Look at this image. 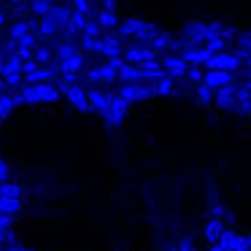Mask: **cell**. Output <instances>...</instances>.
<instances>
[{"instance_id": "25", "label": "cell", "mask_w": 251, "mask_h": 251, "mask_svg": "<svg viewBox=\"0 0 251 251\" xmlns=\"http://www.w3.org/2000/svg\"><path fill=\"white\" fill-rule=\"evenodd\" d=\"M170 44H173V38H170V35H162V33H157V35H154V38L146 44V46H151L154 51H165V49H170Z\"/></svg>"}, {"instance_id": "6", "label": "cell", "mask_w": 251, "mask_h": 251, "mask_svg": "<svg viewBox=\"0 0 251 251\" xmlns=\"http://www.w3.org/2000/svg\"><path fill=\"white\" fill-rule=\"evenodd\" d=\"M127 108H130V103H127L125 98H119V95H114V98H111V105H108V111L103 114L105 125H108V127H116V125H122V122H125V116H127Z\"/></svg>"}, {"instance_id": "44", "label": "cell", "mask_w": 251, "mask_h": 251, "mask_svg": "<svg viewBox=\"0 0 251 251\" xmlns=\"http://www.w3.org/2000/svg\"><path fill=\"white\" fill-rule=\"evenodd\" d=\"M246 240H249V246H251V235H246Z\"/></svg>"}, {"instance_id": "1", "label": "cell", "mask_w": 251, "mask_h": 251, "mask_svg": "<svg viewBox=\"0 0 251 251\" xmlns=\"http://www.w3.org/2000/svg\"><path fill=\"white\" fill-rule=\"evenodd\" d=\"M19 100L22 103H57L60 100V87L51 81L44 84H27L25 81L19 87Z\"/></svg>"}, {"instance_id": "26", "label": "cell", "mask_w": 251, "mask_h": 251, "mask_svg": "<svg viewBox=\"0 0 251 251\" xmlns=\"http://www.w3.org/2000/svg\"><path fill=\"white\" fill-rule=\"evenodd\" d=\"M38 65H49L51 60H54V51L46 49V46H35V57H33Z\"/></svg>"}, {"instance_id": "10", "label": "cell", "mask_w": 251, "mask_h": 251, "mask_svg": "<svg viewBox=\"0 0 251 251\" xmlns=\"http://www.w3.org/2000/svg\"><path fill=\"white\" fill-rule=\"evenodd\" d=\"M202 84H205V87H211L213 92H216V89L229 87V84H232V73H227V71H205Z\"/></svg>"}, {"instance_id": "37", "label": "cell", "mask_w": 251, "mask_h": 251, "mask_svg": "<svg viewBox=\"0 0 251 251\" xmlns=\"http://www.w3.org/2000/svg\"><path fill=\"white\" fill-rule=\"evenodd\" d=\"M3 181H8V165L0 159V184H3Z\"/></svg>"}, {"instance_id": "4", "label": "cell", "mask_w": 251, "mask_h": 251, "mask_svg": "<svg viewBox=\"0 0 251 251\" xmlns=\"http://www.w3.org/2000/svg\"><path fill=\"white\" fill-rule=\"evenodd\" d=\"M154 95L151 84H143V81H125L119 87V98H125L127 103H138V100H149Z\"/></svg>"}, {"instance_id": "47", "label": "cell", "mask_w": 251, "mask_h": 251, "mask_svg": "<svg viewBox=\"0 0 251 251\" xmlns=\"http://www.w3.org/2000/svg\"><path fill=\"white\" fill-rule=\"evenodd\" d=\"M49 3H60V0H49Z\"/></svg>"}, {"instance_id": "33", "label": "cell", "mask_w": 251, "mask_h": 251, "mask_svg": "<svg viewBox=\"0 0 251 251\" xmlns=\"http://www.w3.org/2000/svg\"><path fill=\"white\" fill-rule=\"evenodd\" d=\"M73 84H78V73H62V78L57 81V87L65 89V87H73Z\"/></svg>"}, {"instance_id": "17", "label": "cell", "mask_w": 251, "mask_h": 251, "mask_svg": "<svg viewBox=\"0 0 251 251\" xmlns=\"http://www.w3.org/2000/svg\"><path fill=\"white\" fill-rule=\"evenodd\" d=\"M84 57L81 54H73V57H65V60H60V71L62 73H81L84 71Z\"/></svg>"}, {"instance_id": "34", "label": "cell", "mask_w": 251, "mask_h": 251, "mask_svg": "<svg viewBox=\"0 0 251 251\" xmlns=\"http://www.w3.org/2000/svg\"><path fill=\"white\" fill-rule=\"evenodd\" d=\"M98 44H100V38H87V35L81 38V49L95 51V54H98Z\"/></svg>"}, {"instance_id": "12", "label": "cell", "mask_w": 251, "mask_h": 251, "mask_svg": "<svg viewBox=\"0 0 251 251\" xmlns=\"http://www.w3.org/2000/svg\"><path fill=\"white\" fill-rule=\"evenodd\" d=\"M98 54L108 57V60H114V57H122V41L116 38V35L100 38V44H98Z\"/></svg>"}, {"instance_id": "27", "label": "cell", "mask_w": 251, "mask_h": 251, "mask_svg": "<svg viewBox=\"0 0 251 251\" xmlns=\"http://www.w3.org/2000/svg\"><path fill=\"white\" fill-rule=\"evenodd\" d=\"M100 33H103V25H100L98 19H87L81 35H87V38H100Z\"/></svg>"}, {"instance_id": "43", "label": "cell", "mask_w": 251, "mask_h": 251, "mask_svg": "<svg viewBox=\"0 0 251 251\" xmlns=\"http://www.w3.org/2000/svg\"><path fill=\"white\" fill-rule=\"evenodd\" d=\"M3 22H6V17H3V14H0V27H3Z\"/></svg>"}, {"instance_id": "51", "label": "cell", "mask_w": 251, "mask_h": 251, "mask_svg": "<svg viewBox=\"0 0 251 251\" xmlns=\"http://www.w3.org/2000/svg\"><path fill=\"white\" fill-rule=\"evenodd\" d=\"M6 251H11V249H6Z\"/></svg>"}, {"instance_id": "9", "label": "cell", "mask_w": 251, "mask_h": 251, "mask_svg": "<svg viewBox=\"0 0 251 251\" xmlns=\"http://www.w3.org/2000/svg\"><path fill=\"white\" fill-rule=\"evenodd\" d=\"M211 54L213 51L208 49V46H186V49H181V57H184L189 65H205Z\"/></svg>"}, {"instance_id": "31", "label": "cell", "mask_w": 251, "mask_h": 251, "mask_svg": "<svg viewBox=\"0 0 251 251\" xmlns=\"http://www.w3.org/2000/svg\"><path fill=\"white\" fill-rule=\"evenodd\" d=\"M202 76H205V71H202L200 65H189V71H186V78H189L192 84H202Z\"/></svg>"}, {"instance_id": "23", "label": "cell", "mask_w": 251, "mask_h": 251, "mask_svg": "<svg viewBox=\"0 0 251 251\" xmlns=\"http://www.w3.org/2000/svg\"><path fill=\"white\" fill-rule=\"evenodd\" d=\"M98 19L100 25H103V30H114V27H119V19H116V14L114 11H108V8H103V11H98Z\"/></svg>"}, {"instance_id": "49", "label": "cell", "mask_w": 251, "mask_h": 251, "mask_svg": "<svg viewBox=\"0 0 251 251\" xmlns=\"http://www.w3.org/2000/svg\"><path fill=\"white\" fill-rule=\"evenodd\" d=\"M170 251H178V249H170Z\"/></svg>"}, {"instance_id": "3", "label": "cell", "mask_w": 251, "mask_h": 251, "mask_svg": "<svg viewBox=\"0 0 251 251\" xmlns=\"http://www.w3.org/2000/svg\"><path fill=\"white\" fill-rule=\"evenodd\" d=\"M240 57L238 54H229V51H216V54L208 57L205 62V71H227V73H235L240 68Z\"/></svg>"}, {"instance_id": "40", "label": "cell", "mask_w": 251, "mask_h": 251, "mask_svg": "<svg viewBox=\"0 0 251 251\" xmlns=\"http://www.w3.org/2000/svg\"><path fill=\"white\" fill-rule=\"evenodd\" d=\"M208 251H229V249H224V246H219V243H213V249H208Z\"/></svg>"}, {"instance_id": "24", "label": "cell", "mask_w": 251, "mask_h": 251, "mask_svg": "<svg viewBox=\"0 0 251 251\" xmlns=\"http://www.w3.org/2000/svg\"><path fill=\"white\" fill-rule=\"evenodd\" d=\"M154 95H170L173 92V76H162L159 81H151Z\"/></svg>"}, {"instance_id": "36", "label": "cell", "mask_w": 251, "mask_h": 251, "mask_svg": "<svg viewBox=\"0 0 251 251\" xmlns=\"http://www.w3.org/2000/svg\"><path fill=\"white\" fill-rule=\"evenodd\" d=\"M19 46H27V49H35V33H27L19 38Z\"/></svg>"}, {"instance_id": "35", "label": "cell", "mask_w": 251, "mask_h": 251, "mask_svg": "<svg viewBox=\"0 0 251 251\" xmlns=\"http://www.w3.org/2000/svg\"><path fill=\"white\" fill-rule=\"evenodd\" d=\"M73 8L81 11V14H87V17H89V11H92V8H89V0H73Z\"/></svg>"}, {"instance_id": "11", "label": "cell", "mask_w": 251, "mask_h": 251, "mask_svg": "<svg viewBox=\"0 0 251 251\" xmlns=\"http://www.w3.org/2000/svg\"><path fill=\"white\" fill-rule=\"evenodd\" d=\"M62 92H65V98L71 100L73 108H78V111H89V98H87V92H84V89L78 87V84H73V87H65Z\"/></svg>"}, {"instance_id": "42", "label": "cell", "mask_w": 251, "mask_h": 251, "mask_svg": "<svg viewBox=\"0 0 251 251\" xmlns=\"http://www.w3.org/2000/svg\"><path fill=\"white\" fill-rule=\"evenodd\" d=\"M8 3H11V6H19V3H22V0H8Z\"/></svg>"}, {"instance_id": "32", "label": "cell", "mask_w": 251, "mask_h": 251, "mask_svg": "<svg viewBox=\"0 0 251 251\" xmlns=\"http://www.w3.org/2000/svg\"><path fill=\"white\" fill-rule=\"evenodd\" d=\"M11 222H14V216L0 213V240H8V229H11Z\"/></svg>"}, {"instance_id": "38", "label": "cell", "mask_w": 251, "mask_h": 251, "mask_svg": "<svg viewBox=\"0 0 251 251\" xmlns=\"http://www.w3.org/2000/svg\"><path fill=\"white\" fill-rule=\"evenodd\" d=\"M178 251H195V249H192V240H189V238H184V240L178 243Z\"/></svg>"}, {"instance_id": "5", "label": "cell", "mask_w": 251, "mask_h": 251, "mask_svg": "<svg viewBox=\"0 0 251 251\" xmlns=\"http://www.w3.org/2000/svg\"><path fill=\"white\" fill-rule=\"evenodd\" d=\"M125 60L132 62V65H149V62L157 60V51H154L151 46H143V44H135V41H132L125 49Z\"/></svg>"}, {"instance_id": "46", "label": "cell", "mask_w": 251, "mask_h": 251, "mask_svg": "<svg viewBox=\"0 0 251 251\" xmlns=\"http://www.w3.org/2000/svg\"><path fill=\"white\" fill-rule=\"evenodd\" d=\"M0 60H3V49H0Z\"/></svg>"}, {"instance_id": "18", "label": "cell", "mask_w": 251, "mask_h": 251, "mask_svg": "<svg viewBox=\"0 0 251 251\" xmlns=\"http://www.w3.org/2000/svg\"><path fill=\"white\" fill-rule=\"evenodd\" d=\"M19 103H22V100H19V95H0V122L6 119V116L11 114Z\"/></svg>"}, {"instance_id": "16", "label": "cell", "mask_w": 251, "mask_h": 251, "mask_svg": "<svg viewBox=\"0 0 251 251\" xmlns=\"http://www.w3.org/2000/svg\"><path fill=\"white\" fill-rule=\"evenodd\" d=\"M224 229H227V227L222 224V219H219V216H213L211 222L205 224V240H208V243H219V238H222V232H224Z\"/></svg>"}, {"instance_id": "29", "label": "cell", "mask_w": 251, "mask_h": 251, "mask_svg": "<svg viewBox=\"0 0 251 251\" xmlns=\"http://www.w3.org/2000/svg\"><path fill=\"white\" fill-rule=\"evenodd\" d=\"M51 6H54V3H49V0H33V3H30L35 17H46V14L51 11Z\"/></svg>"}, {"instance_id": "15", "label": "cell", "mask_w": 251, "mask_h": 251, "mask_svg": "<svg viewBox=\"0 0 251 251\" xmlns=\"http://www.w3.org/2000/svg\"><path fill=\"white\" fill-rule=\"evenodd\" d=\"M213 103L222 105V108H238V103H235V84L216 89V98H213Z\"/></svg>"}, {"instance_id": "22", "label": "cell", "mask_w": 251, "mask_h": 251, "mask_svg": "<svg viewBox=\"0 0 251 251\" xmlns=\"http://www.w3.org/2000/svg\"><path fill=\"white\" fill-rule=\"evenodd\" d=\"M33 30H38V22H17V25H11V30H8V35H11L14 41H19L22 35L33 33Z\"/></svg>"}, {"instance_id": "19", "label": "cell", "mask_w": 251, "mask_h": 251, "mask_svg": "<svg viewBox=\"0 0 251 251\" xmlns=\"http://www.w3.org/2000/svg\"><path fill=\"white\" fill-rule=\"evenodd\" d=\"M22 205V197H8V195H0V213H6V216H14Z\"/></svg>"}, {"instance_id": "50", "label": "cell", "mask_w": 251, "mask_h": 251, "mask_svg": "<svg viewBox=\"0 0 251 251\" xmlns=\"http://www.w3.org/2000/svg\"><path fill=\"white\" fill-rule=\"evenodd\" d=\"M249 116H251V111H249Z\"/></svg>"}, {"instance_id": "20", "label": "cell", "mask_w": 251, "mask_h": 251, "mask_svg": "<svg viewBox=\"0 0 251 251\" xmlns=\"http://www.w3.org/2000/svg\"><path fill=\"white\" fill-rule=\"evenodd\" d=\"M25 71V60L19 54H8V60H6V68H3V78L6 76H17V73H22Z\"/></svg>"}, {"instance_id": "13", "label": "cell", "mask_w": 251, "mask_h": 251, "mask_svg": "<svg viewBox=\"0 0 251 251\" xmlns=\"http://www.w3.org/2000/svg\"><path fill=\"white\" fill-rule=\"evenodd\" d=\"M87 78L89 81H116V78H119V71L108 62V65H100V68L87 71Z\"/></svg>"}, {"instance_id": "8", "label": "cell", "mask_w": 251, "mask_h": 251, "mask_svg": "<svg viewBox=\"0 0 251 251\" xmlns=\"http://www.w3.org/2000/svg\"><path fill=\"white\" fill-rule=\"evenodd\" d=\"M87 98H89V111H98L100 116L105 114V111H108V105H111V98H114V95H108V92H103V89H89L87 92Z\"/></svg>"}, {"instance_id": "7", "label": "cell", "mask_w": 251, "mask_h": 251, "mask_svg": "<svg viewBox=\"0 0 251 251\" xmlns=\"http://www.w3.org/2000/svg\"><path fill=\"white\" fill-rule=\"evenodd\" d=\"M162 65H165V71H168V76H173V78H186V71H189V62L181 54H165Z\"/></svg>"}, {"instance_id": "14", "label": "cell", "mask_w": 251, "mask_h": 251, "mask_svg": "<svg viewBox=\"0 0 251 251\" xmlns=\"http://www.w3.org/2000/svg\"><path fill=\"white\" fill-rule=\"evenodd\" d=\"M84 25H87V14L71 11V19H68V25L62 27V33L65 35H78V33H84Z\"/></svg>"}, {"instance_id": "21", "label": "cell", "mask_w": 251, "mask_h": 251, "mask_svg": "<svg viewBox=\"0 0 251 251\" xmlns=\"http://www.w3.org/2000/svg\"><path fill=\"white\" fill-rule=\"evenodd\" d=\"M240 240H243V235L232 232V229H224L222 238H219V246H224V249H229V251H238Z\"/></svg>"}, {"instance_id": "39", "label": "cell", "mask_w": 251, "mask_h": 251, "mask_svg": "<svg viewBox=\"0 0 251 251\" xmlns=\"http://www.w3.org/2000/svg\"><path fill=\"white\" fill-rule=\"evenodd\" d=\"M103 8H108V11H116V0H103Z\"/></svg>"}, {"instance_id": "2", "label": "cell", "mask_w": 251, "mask_h": 251, "mask_svg": "<svg viewBox=\"0 0 251 251\" xmlns=\"http://www.w3.org/2000/svg\"><path fill=\"white\" fill-rule=\"evenodd\" d=\"M68 19H71V11H68L65 6H60V3H54V6H51V11L46 14V17H41L38 33L41 35H54L57 30H62L68 25Z\"/></svg>"}, {"instance_id": "28", "label": "cell", "mask_w": 251, "mask_h": 251, "mask_svg": "<svg viewBox=\"0 0 251 251\" xmlns=\"http://www.w3.org/2000/svg\"><path fill=\"white\" fill-rule=\"evenodd\" d=\"M73 54H78V46L73 41H65V44L57 46V60H65V57H73Z\"/></svg>"}, {"instance_id": "30", "label": "cell", "mask_w": 251, "mask_h": 251, "mask_svg": "<svg viewBox=\"0 0 251 251\" xmlns=\"http://www.w3.org/2000/svg\"><path fill=\"white\" fill-rule=\"evenodd\" d=\"M213 98H216V95H213V89L211 87H205V84H200V87H197V100H200V103H213Z\"/></svg>"}, {"instance_id": "45", "label": "cell", "mask_w": 251, "mask_h": 251, "mask_svg": "<svg viewBox=\"0 0 251 251\" xmlns=\"http://www.w3.org/2000/svg\"><path fill=\"white\" fill-rule=\"evenodd\" d=\"M246 87H249V89H251V78H249V84H246Z\"/></svg>"}, {"instance_id": "41", "label": "cell", "mask_w": 251, "mask_h": 251, "mask_svg": "<svg viewBox=\"0 0 251 251\" xmlns=\"http://www.w3.org/2000/svg\"><path fill=\"white\" fill-rule=\"evenodd\" d=\"M11 251H33V249H25V246H11Z\"/></svg>"}, {"instance_id": "48", "label": "cell", "mask_w": 251, "mask_h": 251, "mask_svg": "<svg viewBox=\"0 0 251 251\" xmlns=\"http://www.w3.org/2000/svg\"><path fill=\"white\" fill-rule=\"evenodd\" d=\"M249 78H251V68H249Z\"/></svg>"}]
</instances>
